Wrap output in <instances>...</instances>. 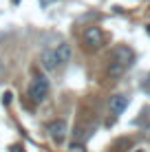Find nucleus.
Returning <instances> with one entry per match:
<instances>
[{
  "instance_id": "obj_1",
  "label": "nucleus",
  "mask_w": 150,
  "mask_h": 152,
  "mask_svg": "<svg viewBox=\"0 0 150 152\" xmlns=\"http://www.w3.org/2000/svg\"><path fill=\"white\" fill-rule=\"evenodd\" d=\"M135 53H132L128 46H115L110 53V66H108V75L110 77H119L124 75V71L132 64Z\"/></svg>"
},
{
  "instance_id": "obj_2",
  "label": "nucleus",
  "mask_w": 150,
  "mask_h": 152,
  "mask_svg": "<svg viewBox=\"0 0 150 152\" xmlns=\"http://www.w3.org/2000/svg\"><path fill=\"white\" fill-rule=\"evenodd\" d=\"M46 95H49V80H46L44 75H35L33 82H31V86H29L31 102L40 104V102H44V99H46Z\"/></svg>"
},
{
  "instance_id": "obj_3",
  "label": "nucleus",
  "mask_w": 150,
  "mask_h": 152,
  "mask_svg": "<svg viewBox=\"0 0 150 152\" xmlns=\"http://www.w3.org/2000/svg\"><path fill=\"white\" fill-rule=\"evenodd\" d=\"M84 44L89 46V49H100V46L104 44V33L97 27H89L84 31Z\"/></svg>"
},
{
  "instance_id": "obj_4",
  "label": "nucleus",
  "mask_w": 150,
  "mask_h": 152,
  "mask_svg": "<svg viewBox=\"0 0 150 152\" xmlns=\"http://www.w3.org/2000/svg\"><path fill=\"white\" fill-rule=\"evenodd\" d=\"M49 134H51V139L55 141V143H62L66 137V121L64 119H55V121H51L49 124Z\"/></svg>"
},
{
  "instance_id": "obj_5",
  "label": "nucleus",
  "mask_w": 150,
  "mask_h": 152,
  "mask_svg": "<svg viewBox=\"0 0 150 152\" xmlns=\"http://www.w3.org/2000/svg\"><path fill=\"white\" fill-rule=\"evenodd\" d=\"M55 53V62H58V66H66L71 62V55H73V51H71V44H66V42H60L58 46L53 49Z\"/></svg>"
},
{
  "instance_id": "obj_6",
  "label": "nucleus",
  "mask_w": 150,
  "mask_h": 152,
  "mask_svg": "<svg viewBox=\"0 0 150 152\" xmlns=\"http://www.w3.org/2000/svg\"><path fill=\"white\" fill-rule=\"evenodd\" d=\"M128 99L126 95H115V97H110V115H113V121H115L119 115L128 108Z\"/></svg>"
},
{
  "instance_id": "obj_7",
  "label": "nucleus",
  "mask_w": 150,
  "mask_h": 152,
  "mask_svg": "<svg viewBox=\"0 0 150 152\" xmlns=\"http://www.w3.org/2000/svg\"><path fill=\"white\" fill-rule=\"evenodd\" d=\"M40 64H42L46 71H55V69H58V62H55V53H53V49L42 51V55H40Z\"/></svg>"
},
{
  "instance_id": "obj_8",
  "label": "nucleus",
  "mask_w": 150,
  "mask_h": 152,
  "mask_svg": "<svg viewBox=\"0 0 150 152\" xmlns=\"http://www.w3.org/2000/svg\"><path fill=\"white\" fill-rule=\"evenodd\" d=\"M141 88H143V91H146L148 95H150V73H148L146 77H143V82H141Z\"/></svg>"
},
{
  "instance_id": "obj_9",
  "label": "nucleus",
  "mask_w": 150,
  "mask_h": 152,
  "mask_svg": "<svg viewBox=\"0 0 150 152\" xmlns=\"http://www.w3.org/2000/svg\"><path fill=\"white\" fill-rule=\"evenodd\" d=\"M53 2V0H40V4H42V7H46V4H51Z\"/></svg>"
}]
</instances>
